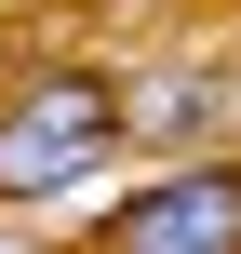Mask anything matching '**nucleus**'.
<instances>
[{
	"mask_svg": "<svg viewBox=\"0 0 241 254\" xmlns=\"http://www.w3.org/2000/svg\"><path fill=\"white\" fill-rule=\"evenodd\" d=\"M134 147V94L107 80V67H27L13 94H0V214H40V201H67V188H94L107 161Z\"/></svg>",
	"mask_w": 241,
	"mask_h": 254,
	"instance_id": "nucleus-1",
	"label": "nucleus"
},
{
	"mask_svg": "<svg viewBox=\"0 0 241 254\" xmlns=\"http://www.w3.org/2000/svg\"><path fill=\"white\" fill-rule=\"evenodd\" d=\"M80 254H241V161H174L148 188H121Z\"/></svg>",
	"mask_w": 241,
	"mask_h": 254,
	"instance_id": "nucleus-2",
	"label": "nucleus"
},
{
	"mask_svg": "<svg viewBox=\"0 0 241 254\" xmlns=\"http://www.w3.org/2000/svg\"><path fill=\"white\" fill-rule=\"evenodd\" d=\"M215 107H228V80H215V67H188V80H148V94H134V147H161V134H201Z\"/></svg>",
	"mask_w": 241,
	"mask_h": 254,
	"instance_id": "nucleus-3",
	"label": "nucleus"
}]
</instances>
